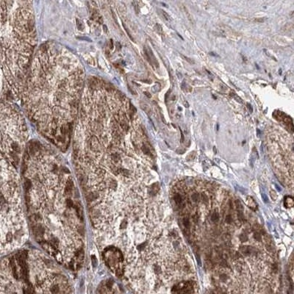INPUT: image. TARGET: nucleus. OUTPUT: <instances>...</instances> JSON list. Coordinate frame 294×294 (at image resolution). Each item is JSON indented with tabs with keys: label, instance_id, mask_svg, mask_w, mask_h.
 <instances>
[{
	"label": "nucleus",
	"instance_id": "9d476101",
	"mask_svg": "<svg viewBox=\"0 0 294 294\" xmlns=\"http://www.w3.org/2000/svg\"><path fill=\"white\" fill-rule=\"evenodd\" d=\"M235 207H236V209L238 210V212H241V211L243 210V205H242L241 202H240L239 200H236V201H235Z\"/></svg>",
	"mask_w": 294,
	"mask_h": 294
},
{
	"label": "nucleus",
	"instance_id": "2eb2a0df",
	"mask_svg": "<svg viewBox=\"0 0 294 294\" xmlns=\"http://www.w3.org/2000/svg\"><path fill=\"white\" fill-rule=\"evenodd\" d=\"M174 199L177 204H180L182 202V197L179 194H176V195L174 196Z\"/></svg>",
	"mask_w": 294,
	"mask_h": 294
},
{
	"label": "nucleus",
	"instance_id": "c756f323",
	"mask_svg": "<svg viewBox=\"0 0 294 294\" xmlns=\"http://www.w3.org/2000/svg\"><path fill=\"white\" fill-rule=\"evenodd\" d=\"M182 58H185V60H187L188 62L190 63V64H194V60H192L191 59H190V58H188V57L185 56V55H182Z\"/></svg>",
	"mask_w": 294,
	"mask_h": 294
},
{
	"label": "nucleus",
	"instance_id": "dca6fc26",
	"mask_svg": "<svg viewBox=\"0 0 294 294\" xmlns=\"http://www.w3.org/2000/svg\"><path fill=\"white\" fill-rule=\"evenodd\" d=\"M191 199L194 202H198L199 200V196L198 194L195 193V194H193V195L191 196Z\"/></svg>",
	"mask_w": 294,
	"mask_h": 294
},
{
	"label": "nucleus",
	"instance_id": "aec40b11",
	"mask_svg": "<svg viewBox=\"0 0 294 294\" xmlns=\"http://www.w3.org/2000/svg\"><path fill=\"white\" fill-rule=\"evenodd\" d=\"M142 150H143V152L146 154V155H150V150H149V148H148L147 146H146L145 145H143Z\"/></svg>",
	"mask_w": 294,
	"mask_h": 294
},
{
	"label": "nucleus",
	"instance_id": "f704fd0d",
	"mask_svg": "<svg viewBox=\"0 0 294 294\" xmlns=\"http://www.w3.org/2000/svg\"><path fill=\"white\" fill-rule=\"evenodd\" d=\"M255 21H257V22H264L265 19H264V18H262V19H256Z\"/></svg>",
	"mask_w": 294,
	"mask_h": 294
},
{
	"label": "nucleus",
	"instance_id": "412c9836",
	"mask_svg": "<svg viewBox=\"0 0 294 294\" xmlns=\"http://www.w3.org/2000/svg\"><path fill=\"white\" fill-rule=\"evenodd\" d=\"M87 61H88V63L90 65H93V66H95V65H96V61H95L94 58H88V59H87Z\"/></svg>",
	"mask_w": 294,
	"mask_h": 294
},
{
	"label": "nucleus",
	"instance_id": "20e7f679",
	"mask_svg": "<svg viewBox=\"0 0 294 294\" xmlns=\"http://www.w3.org/2000/svg\"><path fill=\"white\" fill-rule=\"evenodd\" d=\"M284 207L287 208H291L293 207L294 205V200L293 199L291 196H287L285 197V199H284Z\"/></svg>",
	"mask_w": 294,
	"mask_h": 294
},
{
	"label": "nucleus",
	"instance_id": "4c0bfd02",
	"mask_svg": "<svg viewBox=\"0 0 294 294\" xmlns=\"http://www.w3.org/2000/svg\"><path fill=\"white\" fill-rule=\"evenodd\" d=\"M184 105H185V107L186 108H188V107H189V104L188 103L187 101H185V102H184Z\"/></svg>",
	"mask_w": 294,
	"mask_h": 294
},
{
	"label": "nucleus",
	"instance_id": "7ed1b4c3",
	"mask_svg": "<svg viewBox=\"0 0 294 294\" xmlns=\"http://www.w3.org/2000/svg\"><path fill=\"white\" fill-rule=\"evenodd\" d=\"M110 158H111V160L113 163V166H115L121 163V157L120 155H118V154H112L111 156H110Z\"/></svg>",
	"mask_w": 294,
	"mask_h": 294
},
{
	"label": "nucleus",
	"instance_id": "9b49d317",
	"mask_svg": "<svg viewBox=\"0 0 294 294\" xmlns=\"http://www.w3.org/2000/svg\"><path fill=\"white\" fill-rule=\"evenodd\" d=\"M24 293L25 294H33V288H32V285L31 284H29L27 288L24 290Z\"/></svg>",
	"mask_w": 294,
	"mask_h": 294
},
{
	"label": "nucleus",
	"instance_id": "423d86ee",
	"mask_svg": "<svg viewBox=\"0 0 294 294\" xmlns=\"http://www.w3.org/2000/svg\"><path fill=\"white\" fill-rule=\"evenodd\" d=\"M73 188H74V183L73 182H72L71 180L69 181V182H67V184H66V188H65V192H66V194H71L72 191V190H73Z\"/></svg>",
	"mask_w": 294,
	"mask_h": 294
},
{
	"label": "nucleus",
	"instance_id": "473e14b6",
	"mask_svg": "<svg viewBox=\"0 0 294 294\" xmlns=\"http://www.w3.org/2000/svg\"><path fill=\"white\" fill-rule=\"evenodd\" d=\"M134 8H135V10L136 13H137V14H138V13H139V8H138V5H137V4H135Z\"/></svg>",
	"mask_w": 294,
	"mask_h": 294
},
{
	"label": "nucleus",
	"instance_id": "b1692460",
	"mask_svg": "<svg viewBox=\"0 0 294 294\" xmlns=\"http://www.w3.org/2000/svg\"><path fill=\"white\" fill-rule=\"evenodd\" d=\"M155 27H156V30H157V31L158 33L163 34V29H162L161 26H160V24H156V26H155Z\"/></svg>",
	"mask_w": 294,
	"mask_h": 294
},
{
	"label": "nucleus",
	"instance_id": "4be33fe9",
	"mask_svg": "<svg viewBox=\"0 0 294 294\" xmlns=\"http://www.w3.org/2000/svg\"><path fill=\"white\" fill-rule=\"evenodd\" d=\"M231 96H232V97H233L234 99H235V100H236L237 102H239V103H242V99H240V98L239 97V96H237V95H235V93H231Z\"/></svg>",
	"mask_w": 294,
	"mask_h": 294
},
{
	"label": "nucleus",
	"instance_id": "a211bd4d",
	"mask_svg": "<svg viewBox=\"0 0 294 294\" xmlns=\"http://www.w3.org/2000/svg\"><path fill=\"white\" fill-rule=\"evenodd\" d=\"M161 13H162V14H163V17H164L165 19H166L168 20V21H171V16H170L169 15H168V13H166V12H165L164 10H161Z\"/></svg>",
	"mask_w": 294,
	"mask_h": 294
},
{
	"label": "nucleus",
	"instance_id": "a19ab883",
	"mask_svg": "<svg viewBox=\"0 0 294 294\" xmlns=\"http://www.w3.org/2000/svg\"><path fill=\"white\" fill-rule=\"evenodd\" d=\"M110 49H113V41L110 40Z\"/></svg>",
	"mask_w": 294,
	"mask_h": 294
},
{
	"label": "nucleus",
	"instance_id": "f8f14e48",
	"mask_svg": "<svg viewBox=\"0 0 294 294\" xmlns=\"http://www.w3.org/2000/svg\"><path fill=\"white\" fill-rule=\"evenodd\" d=\"M218 218H219V216H218V213L217 212H214V213L212 214V216H211V220H212V221H213V222H216V221H218Z\"/></svg>",
	"mask_w": 294,
	"mask_h": 294
},
{
	"label": "nucleus",
	"instance_id": "39448f33",
	"mask_svg": "<svg viewBox=\"0 0 294 294\" xmlns=\"http://www.w3.org/2000/svg\"><path fill=\"white\" fill-rule=\"evenodd\" d=\"M247 205L250 208L253 210H256L257 208V204L256 203L254 199L251 198V196H249L247 198Z\"/></svg>",
	"mask_w": 294,
	"mask_h": 294
},
{
	"label": "nucleus",
	"instance_id": "c9c22d12",
	"mask_svg": "<svg viewBox=\"0 0 294 294\" xmlns=\"http://www.w3.org/2000/svg\"><path fill=\"white\" fill-rule=\"evenodd\" d=\"M180 132H181V142H184V135L183 133H182V130H180Z\"/></svg>",
	"mask_w": 294,
	"mask_h": 294
},
{
	"label": "nucleus",
	"instance_id": "5701e85b",
	"mask_svg": "<svg viewBox=\"0 0 294 294\" xmlns=\"http://www.w3.org/2000/svg\"><path fill=\"white\" fill-rule=\"evenodd\" d=\"M201 199H202V201H203L205 204L208 203V201H209V199H208L207 196L205 194H201Z\"/></svg>",
	"mask_w": 294,
	"mask_h": 294
},
{
	"label": "nucleus",
	"instance_id": "4468645a",
	"mask_svg": "<svg viewBox=\"0 0 294 294\" xmlns=\"http://www.w3.org/2000/svg\"><path fill=\"white\" fill-rule=\"evenodd\" d=\"M254 238L257 241H260L261 239H262V235H261V234L259 232H256L254 234Z\"/></svg>",
	"mask_w": 294,
	"mask_h": 294
},
{
	"label": "nucleus",
	"instance_id": "7c9ffc66",
	"mask_svg": "<svg viewBox=\"0 0 294 294\" xmlns=\"http://www.w3.org/2000/svg\"><path fill=\"white\" fill-rule=\"evenodd\" d=\"M77 27H78V28L80 30H83V26H82V22H80L79 20H77Z\"/></svg>",
	"mask_w": 294,
	"mask_h": 294
},
{
	"label": "nucleus",
	"instance_id": "6ab92c4d",
	"mask_svg": "<svg viewBox=\"0 0 294 294\" xmlns=\"http://www.w3.org/2000/svg\"><path fill=\"white\" fill-rule=\"evenodd\" d=\"M31 187V182L30 180H26L25 182H24V188H25L26 190H28Z\"/></svg>",
	"mask_w": 294,
	"mask_h": 294
},
{
	"label": "nucleus",
	"instance_id": "cd10ccee",
	"mask_svg": "<svg viewBox=\"0 0 294 294\" xmlns=\"http://www.w3.org/2000/svg\"><path fill=\"white\" fill-rule=\"evenodd\" d=\"M240 239L242 242H246L247 240V236L245 234H242L240 236Z\"/></svg>",
	"mask_w": 294,
	"mask_h": 294
},
{
	"label": "nucleus",
	"instance_id": "6e6552de",
	"mask_svg": "<svg viewBox=\"0 0 294 294\" xmlns=\"http://www.w3.org/2000/svg\"><path fill=\"white\" fill-rule=\"evenodd\" d=\"M10 265H11V268H12V269H13V276H14L16 278H18V274H17V271H16V263H15V260L13 258H12L11 259V261H10Z\"/></svg>",
	"mask_w": 294,
	"mask_h": 294
},
{
	"label": "nucleus",
	"instance_id": "ddd939ff",
	"mask_svg": "<svg viewBox=\"0 0 294 294\" xmlns=\"http://www.w3.org/2000/svg\"><path fill=\"white\" fill-rule=\"evenodd\" d=\"M269 194H270V196H271V198L273 200H277V192L275 191L274 190H271L270 192H269Z\"/></svg>",
	"mask_w": 294,
	"mask_h": 294
},
{
	"label": "nucleus",
	"instance_id": "c85d7f7f",
	"mask_svg": "<svg viewBox=\"0 0 294 294\" xmlns=\"http://www.w3.org/2000/svg\"><path fill=\"white\" fill-rule=\"evenodd\" d=\"M110 186L111 188H114L116 186V185H115V181L114 180V179H111V181H110Z\"/></svg>",
	"mask_w": 294,
	"mask_h": 294
},
{
	"label": "nucleus",
	"instance_id": "f03ea898",
	"mask_svg": "<svg viewBox=\"0 0 294 294\" xmlns=\"http://www.w3.org/2000/svg\"><path fill=\"white\" fill-rule=\"evenodd\" d=\"M33 232L36 237H41L44 233V229L41 226H38V227H34Z\"/></svg>",
	"mask_w": 294,
	"mask_h": 294
},
{
	"label": "nucleus",
	"instance_id": "72a5a7b5",
	"mask_svg": "<svg viewBox=\"0 0 294 294\" xmlns=\"http://www.w3.org/2000/svg\"><path fill=\"white\" fill-rule=\"evenodd\" d=\"M247 107H248V108H249V112L251 113H253V108H252V107H251V105L249 104V103H248V104H247Z\"/></svg>",
	"mask_w": 294,
	"mask_h": 294
},
{
	"label": "nucleus",
	"instance_id": "79ce46f5",
	"mask_svg": "<svg viewBox=\"0 0 294 294\" xmlns=\"http://www.w3.org/2000/svg\"><path fill=\"white\" fill-rule=\"evenodd\" d=\"M103 29H104V32H107V27H106L105 25L103 26Z\"/></svg>",
	"mask_w": 294,
	"mask_h": 294
},
{
	"label": "nucleus",
	"instance_id": "bb28decb",
	"mask_svg": "<svg viewBox=\"0 0 294 294\" xmlns=\"http://www.w3.org/2000/svg\"><path fill=\"white\" fill-rule=\"evenodd\" d=\"M91 260H92V264L94 267H96V265H97V261H96V257H95L94 255H93L91 257Z\"/></svg>",
	"mask_w": 294,
	"mask_h": 294
},
{
	"label": "nucleus",
	"instance_id": "f3484780",
	"mask_svg": "<svg viewBox=\"0 0 294 294\" xmlns=\"http://www.w3.org/2000/svg\"><path fill=\"white\" fill-rule=\"evenodd\" d=\"M160 84L157 83L156 85H155V86L152 87V92H153V93H157V91H160Z\"/></svg>",
	"mask_w": 294,
	"mask_h": 294
},
{
	"label": "nucleus",
	"instance_id": "ea45409f",
	"mask_svg": "<svg viewBox=\"0 0 294 294\" xmlns=\"http://www.w3.org/2000/svg\"><path fill=\"white\" fill-rule=\"evenodd\" d=\"M116 44H117V49H118V50H119V49H121V45H120V43H118V42H117Z\"/></svg>",
	"mask_w": 294,
	"mask_h": 294
},
{
	"label": "nucleus",
	"instance_id": "58836bf2",
	"mask_svg": "<svg viewBox=\"0 0 294 294\" xmlns=\"http://www.w3.org/2000/svg\"><path fill=\"white\" fill-rule=\"evenodd\" d=\"M126 227V221L124 220L123 222L122 223V228H125Z\"/></svg>",
	"mask_w": 294,
	"mask_h": 294
},
{
	"label": "nucleus",
	"instance_id": "e433bc0d",
	"mask_svg": "<svg viewBox=\"0 0 294 294\" xmlns=\"http://www.w3.org/2000/svg\"><path fill=\"white\" fill-rule=\"evenodd\" d=\"M198 218H199V217L197 216V215H195V216H194V221H195V222H198Z\"/></svg>",
	"mask_w": 294,
	"mask_h": 294
},
{
	"label": "nucleus",
	"instance_id": "1a4fd4ad",
	"mask_svg": "<svg viewBox=\"0 0 294 294\" xmlns=\"http://www.w3.org/2000/svg\"><path fill=\"white\" fill-rule=\"evenodd\" d=\"M159 190V186L158 185H157V183H155L154 184V185H152V186H151V194H152V195H155V194H156L158 192Z\"/></svg>",
	"mask_w": 294,
	"mask_h": 294
},
{
	"label": "nucleus",
	"instance_id": "393cba45",
	"mask_svg": "<svg viewBox=\"0 0 294 294\" xmlns=\"http://www.w3.org/2000/svg\"><path fill=\"white\" fill-rule=\"evenodd\" d=\"M183 224L184 226L186 227V228H188L190 227V222H189V220L188 218H185L183 220Z\"/></svg>",
	"mask_w": 294,
	"mask_h": 294
},
{
	"label": "nucleus",
	"instance_id": "a878e982",
	"mask_svg": "<svg viewBox=\"0 0 294 294\" xmlns=\"http://www.w3.org/2000/svg\"><path fill=\"white\" fill-rule=\"evenodd\" d=\"M225 221H226V223H227V224H230V223L232 221V216H231L230 215H228V216L226 217Z\"/></svg>",
	"mask_w": 294,
	"mask_h": 294
},
{
	"label": "nucleus",
	"instance_id": "37998d69",
	"mask_svg": "<svg viewBox=\"0 0 294 294\" xmlns=\"http://www.w3.org/2000/svg\"><path fill=\"white\" fill-rule=\"evenodd\" d=\"M145 93V94H146V96H147L149 98H151V95L149 94V93H148V92H145V93Z\"/></svg>",
	"mask_w": 294,
	"mask_h": 294
},
{
	"label": "nucleus",
	"instance_id": "0eeeda50",
	"mask_svg": "<svg viewBox=\"0 0 294 294\" xmlns=\"http://www.w3.org/2000/svg\"><path fill=\"white\" fill-rule=\"evenodd\" d=\"M240 251H241L242 254H245V255H249L252 252V249L249 246H243L240 249Z\"/></svg>",
	"mask_w": 294,
	"mask_h": 294
},
{
	"label": "nucleus",
	"instance_id": "2f4dec72",
	"mask_svg": "<svg viewBox=\"0 0 294 294\" xmlns=\"http://www.w3.org/2000/svg\"><path fill=\"white\" fill-rule=\"evenodd\" d=\"M67 205L69 207H73L74 206L73 201H72L71 199H68L67 200Z\"/></svg>",
	"mask_w": 294,
	"mask_h": 294
},
{
	"label": "nucleus",
	"instance_id": "f257e3e1",
	"mask_svg": "<svg viewBox=\"0 0 294 294\" xmlns=\"http://www.w3.org/2000/svg\"><path fill=\"white\" fill-rule=\"evenodd\" d=\"M88 144L91 149L93 152H98L99 150V143L96 136H92L88 141Z\"/></svg>",
	"mask_w": 294,
	"mask_h": 294
}]
</instances>
